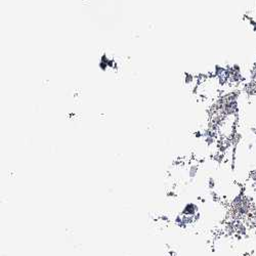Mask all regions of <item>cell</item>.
Segmentation results:
<instances>
[{"instance_id": "6da1fadb", "label": "cell", "mask_w": 256, "mask_h": 256, "mask_svg": "<svg viewBox=\"0 0 256 256\" xmlns=\"http://www.w3.org/2000/svg\"><path fill=\"white\" fill-rule=\"evenodd\" d=\"M255 90H256V83H255Z\"/></svg>"}]
</instances>
